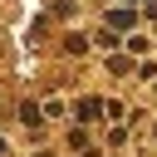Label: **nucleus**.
I'll list each match as a JSON object with an SVG mask.
<instances>
[{
	"instance_id": "nucleus-1",
	"label": "nucleus",
	"mask_w": 157,
	"mask_h": 157,
	"mask_svg": "<svg viewBox=\"0 0 157 157\" xmlns=\"http://www.w3.org/2000/svg\"><path fill=\"white\" fill-rule=\"evenodd\" d=\"M78 118L93 123V118H98V98H83V103H78Z\"/></svg>"
},
{
	"instance_id": "nucleus-2",
	"label": "nucleus",
	"mask_w": 157,
	"mask_h": 157,
	"mask_svg": "<svg viewBox=\"0 0 157 157\" xmlns=\"http://www.w3.org/2000/svg\"><path fill=\"white\" fill-rule=\"evenodd\" d=\"M0 152H5V142H0Z\"/></svg>"
}]
</instances>
